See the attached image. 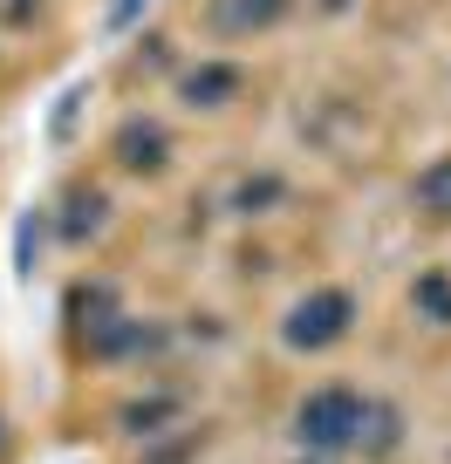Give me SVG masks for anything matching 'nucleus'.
Listing matches in <instances>:
<instances>
[{"label": "nucleus", "mask_w": 451, "mask_h": 464, "mask_svg": "<svg viewBox=\"0 0 451 464\" xmlns=\"http://www.w3.org/2000/svg\"><path fill=\"white\" fill-rule=\"evenodd\" d=\"M151 14V0H110V14H103V42H117V34H131L137 21Z\"/></svg>", "instance_id": "f257e3e1"}]
</instances>
